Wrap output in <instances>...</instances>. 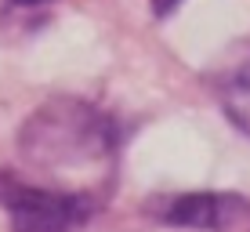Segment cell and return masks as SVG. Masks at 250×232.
Here are the masks:
<instances>
[{"label":"cell","mask_w":250,"mask_h":232,"mask_svg":"<svg viewBox=\"0 0 250 232\" xmlns=\"http://www.w3.org/2000/svg\"><path fill=\"white\" fill-rule=\"evenodd\" d=\"M15 7H37V4H47V0H11Z\"/></svg>","instance_id":"8992f818"},{"label":"cell","mask_w":250,"mask_h":232,"mask_svg":"<svg viewBox=\"0 0 250 232\" xmlns=\"http://www.w3.org/2000/svg\"><path fill=\"white\" fill-rule=\"evenodd\" d=\"M149 214L174 229L239 232L243 225H250V200L236 196V192H182V196L152 200Z\"/></svg>","instance_id":"3957f363"},{"label":"cell","mask_w":250,"mask_h":232,"mask_svg":"<svg viewBox=\"0 0 250 232\" xmlns=\"http://www.w3.org/2000/svg\"><path fill=\"white\" fill-rule=\"evenodd\" d=\"M178 4H182V0H149V7H152V15H156V19H167Z\"/></svg>","instance_id":"5b68a950"},{"label":"cell","mask_w":250,"mask_h":232,"mask_svg":"<svg viewBox=\"0 0 250 232\" xmlns=\"http://www.w3.org/2000/svg\"><path fill=\"white\" fill-rule=\"evenodd\" d=\"M120 152V124L105 109L73 94H55L19 127V156L40 174L62 178L102 170Z\"/></svg>","instance_id":"6da1fadb"},{"label":"cell","mask_w":250,"mask_h":232,"mask_svg":"<svg viewBox=\"0 0 250 232\" xmlns=\"http://www.w3.org/2000/svg\"><path fill=\"white\" fill-rule=\"evenodd\" d=\"M0 211L11 214V232H76L98 211L91 192L47 189L0 170Z\"/></svg>","instance_id":"7a4b0ae2"},{"label":"cell","mask_w":250,"mask_h":232,"mask_svg":"<svg viewBox=\"0 0 250 232\" xmlns=\"http://www.w3.org/2000/svg\"><path fill=\"white\" fill-rule=\"evenodd\" d=\"M214 84H218V102L229 124L250 138V58H239L236 65H229Z\"/></svg>","instance_id":"277c9868"}]
</instances>
